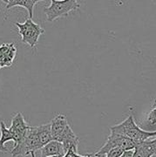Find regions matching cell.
<instances>
[{"label":"cell","mask_w":156,"mask_h":157,"mask_svg":"<svg viewBox=\"0 0 156 157\" xmlns=\"http://www.w3.org/2000/svg\"><path fill=\"white\" fill-rule=\"evenodd\" d=\"M13 140V135L10 129L6 127L4 121H0V152L8 153L9 149L5 146L6 142Z\"/></svg>","instance_id":"cell-13"},{"label":"cell","mask_w":156,"mask_h":157,"mask_svg":"<svg viewBox=\"0 0 156 157\" xmlns=\"http://www.w3.org/2000/svg\"><path fill=\"white\" fill-rule=\"evenodd\" d=\"M51 157H59V156H51Z\"/></svg>","instance_id":"cell-21"},{"label":"cell","mask_w":156,"mask_h":157,"mask_svg":"<svg viewBox=\"0 0 156 157\" xmlns=\"http://www.w3.org/2000/svg\"><path fill=\"white\" fill-rule=\"evenodd\" d=\"M57 141L63 144L66 152L68 151L69 149H73V151L78 152L79 139H78V136L74 134V132H73V130L72 129L70 125L67 126V128L65 129V131L58 138Z\"/></svg>","instance_id":"cell-7"},{"label":"cell","mask_w":156,"mask_h":157,"mask_svg":"<svg viewBox=\"0 0 156 157\" xmlns=\"http://www.w3.org/2000/svg\"><path fill=\"white\" fill-rule=\"evenodd\" d=\"M133 157H151V156L149 155H147L146 153H145L143 150H141L139 147H135Z\"/></svg>","instance_id":"cell-17"},{"label":"cell","mask_w":156,"mask_h":157,"mask_svg":"<svg viewBox=\"0 0 156 157\" xmlns=\"http://www.w3.org/2000/svg\"><path fill=\"white\" fill-rule=\"evenodd\" d=\"M80 5L76 0H51V5L44 9L48 22H52L61 17H67L71 11H77Z\"/></svg>","instance_id":"cell-4"},{"label":"cell","mask_w":156,"mask_h":157,"mask_svg":"<svg viewBox=\"0 0 156 157\" xmlns=\"http://www.w3.org/2000/svg\"><path fill=\"white\" fill-rule=\"evenodd\" d=\"M41 148L42 146L37 135L36 127H31L25 137L18 144L13 147L10 153L12 157H24L31 155L32 152L38 151Z\"/></svg>","instance_id":"cell-2"},{"label":"cell","mask_w":156,"mask_h":157,"mask_svg":"<svg viewBox=\"0 0 156 157\" xmlns=\"http://www.w3.org/2000/svg\"><path fill=\"white\" fill-rule=\"evenodd\" d=\"M136 147H139L141 150L149 155L151 157L154 156L156 155V137H154V139L150 138L145 141H142Z\"/></svg>","instance_id":"cell-14"},{"label":"cell","mask_w":156,"mask_h":157,"mask_svg":"<svg viewBox=\"0 0 156 157\" xmlns=\"http://www.w3.org/2000/svg\"><path fill=\"white\" fill-rule=\"evenodd\" d=\"M93 154H87L86 155H80L78 152L73 151V149H69L68 151L66 153V155L63 157H92Z\"/></svg>","instance_id":"cell-16"},{"label":"cell","mask_w":156,"mask_h":157,"mask_svg":"<svg viewBox=\"0 0 156 157\" xmlns=\"http://www.w3.org/2000/svg\"><path fill=\"white\" fill-rule=\"evenodd\" d=\"M14 25L17 26L23 43L30 45L32 49L38 44L39 37L45 33V30L31 18H27L24 23L14 22Z\"/></svg>","instance_id":"cell-3"},{"label":"cell","mask_w":156,"mask_h":157,"mask_svg":"<svg viewBox=\"0 0 156 157\" xmlns=\"http://www.w3.org/2000/svg\"><path fill=\"white\" fill-rule=\"evenodd\" d=\"M134 151L133 150H129V151H124L123 155L120 157H133Z\"/></svg>","instance_id":"cell-18"},{"label":"cell","mask_w":156,"mask_h":157,"mask_svg":"<svg viewBox=\"0 0 156 157\" xmlns=\"http://www.w3.org/2000/svg\"><path fill=\"white\" fill-rule=\"evenodd\" d=\"M17 54V48L14 43H4L0 45L1 67H11Z\"/></svg>","instance_id":"cell-8"},{"label":"cell","mask_w":156,"mask_h":157,"mask_svg":"<svg viewBox=\"0 0 156 157\" xmlns=\"http://www.w3.org/2000/svg\"><path fill=\"white\" fill-rule=\"evenodd\" d=\"M36 130H37V135H38L42 147L52 140L51 123L36 126Z\"/></svg>","instance_id":"cell-12"},{"label":"cell","mask_w":156,"mask_h":157,"mask_svg":"<svg viewBox=\"0 0 156 157\" xmlns=\"http://www.w3.org/2000/svg\"><path fill=\"white\" fill-rule=\"evenodd\" d=\"M30 128H31V126L25 121V117L23 116V114L20 112L17 113L12 117L11 127L9 128V129L13 135V141H14L13 147L18 144L25 137Z\"/></svg>","instance_id":"cell-6"},{"label":"cell","mask_w":156,"mask_h":157,"mask_svg":"<svg viewBox=\"0 0 156 157\" xmlns=\"http://www.w3.org/2000/svg\"><path fill=\"white\" fill-rule=\"evenodd\" d=\"M31 156L36 157V155H35V152H32V153H31Z\"/></svg>","instance_id":"cell-19"},{"label":"cell","mask_w":156,"mask_h":157,"mask_svg":"<svg viewBox=\"0 0 156 157\" xmlns=\"http://www.w3.org/2000/svg\"><path fill=\"white\" fill-rule=\"evenodd\" d=\"M137 146V142L134 140L129 139L126 136L116 135L111 133L107 137L106 143L99 149V151L93 153V156L94 157H105L108 152L114 148H121L123 151L134 150L135 147Z\"/></svg>","instance_id":"cell-5"},{"label":"cell","mask_w":156,"mask_h":157,"mask_svg":"<svg viewBox=\"0 0 156 157\" xmlns=\"http://www.w3.org/2000/svg\"><path fill=\"white\" fill-rule=\"evenodd\" d=\"M110 131L112 134L126 136L129 139L134 140L137 142V145L150 138L156 137V131L149 132L140 128L134 121V116L130 114L122 122L114 125L110 128Z\"/></svg>","instance_id":"cell-1"},{"label":"cell","mask_w":156,"mask_h":157,"mask_svg":"<svg viewBox=\"0 0 156 157\" xmlns=\"http://www.w3.org/2000/svg\"><path fill=\"white\" fill-rule=\"evenodd\" d=\"M1 68L2 67H1V63H0V69H1Z\"/></svg>","instance_id":"cell-20"},{"label":"cell","mask_w":156,"mask_h":157,"mask_svg":"<svg viewBox=\"0 0 156 157\" xmlns=\"http://www.w3.org/2000/svg\"><path fill=\"white\" fill-rule=\"evenodd\" d=\"M123 151L121 148H114V149H112L111 151L108 152L106 154V157H120L123 155Z\"/></svg>","instance_id":"cell-15"},{"label":"cell","mask_w":156,"mask_h":157,"mask_svg":"<svg viewBox=\"0 0 156 157\" xmlns=\"http://www.w3.org/2000/svg\"><path fill=\"white\" fill-rule=\"evenodd\" d=\"M40 152H41V157H63L67 153L63 144L57 140H51L48 144L43 147L40 149Z\"/></svg>","instance_id":"cell-10"},{"label":"cell","mask_w":156,"mask_h":157,"mask_svg":"<svg viewBox=\"0 0 156 157\" xmlns=\"http://www.w3.org/2000/svg\"><path fill=\"white\" fill-rule=\"evenodd\" d=\"M2 2L6 4V10H9L17 6L26 9L29 14V18L32 19L34 6L39 3L40 0H2Z\"/></svg>","instance_id":"cell-9"},{"label":"cell","mask_w":156,"mask_h":157,"mask_svg":"<svg viewBox=\"0 0 156 157\" xmlns=\"http://www.w3.org/2000/svg\"><path fill=\"white\" fill-rule=\"evenodd\" d=\"M51 123V135L52 140H57L58 138L61 135V134L67 128L69 125L67 122V117L63 114H59L52 119Z\"/></svg>","instance_id":"cell-11"}]
</instances>
